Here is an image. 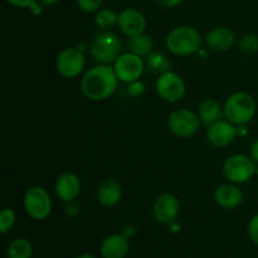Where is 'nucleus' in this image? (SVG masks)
I'll use <instances>...</instances> for the list:
<instances>
[{"mask_svg":"<svg viewBox=\"0 0 258 258\" xmlns=\"http://www.w3.org/2000/svg\"><path fill=\"white\" fill-rule=\"evenodd\" d=\"M118 78L113 67L98 64L88 70L81 81L82 93L91 101H103L115 93Z\"/></svg>","mask_w":258,"mask_h":258,"instance_id":"nucleus-1","label":"nucleus"},{"mask_svg":"<svg viewBox=\"0 0 258 258\" xmlns=\"http://www.w3.org/2000/svg\"><path fill=\"white\" fill-rule=\"evenodd\" d=\"M202 35L190 25H180L171 30L166 37V48L174 55L185 57L201 49Z\"/></svg>","mask_w":258,"mask_h":258,"instance_id":"nucleus-2","label":"nucleus"},{"mask_svg":"<svg viewBox=\"0 0 258 258\" xmlns=\"http://www.w3.org/2000/svg\"><path fill=\"white\" fill-rule=\"evenodd\" d=\"M224 117L234 125H247L256 113V102L246 92H234L223 106Z\"/></svg>","mask_w":258,"mask_h":258,"instance_id":"nucleus-3","label":"nucleus"},{"mask_svg":"<svg viewBox=\"0 0 258 258\" xmlns=\"http://www.w3.org/2000/svg\"><path fill=\"white\" fill-rule=\"evenodd\" d=\"M121 40L113 32H100L93 37L90 44V53L92 58L101 64L115 63L120 55Z\"/></svg>","mask_w":258,"mask_h":258,"instance_id":"nucleus-4","label":"nucleus"},{"mask_svg":"<svg viewBox=\"0 0 258 258\" xmlns=\"http://www.w3.org/2000/svg\"><path fill=\"white\" fill-rule=\"evenodd\" d=\"M23 204L28 216L34 221H43L52 212V199L42 186H30L25 191Z\"/></svg>","mask_w":258,"mask_h":258,"instance_id":"nucleus-5","label":"nucleus"},{"mask_svg":"<svg viewBox=\"0 0 258 258\" xmlns=\"http://www.w3.org/2000/svg\"><path fill=\"white\" fill-rule=\"evenodd\" d=\"M256 173V163L242 154L232 155L224 161L223 164V174L233 184H243L247 183L253 178Z\"/></svg>","mask_w":258,"mask_h":258,"instance_id":"nucleus-6","label":"nucleus"},{"mask_svg":"<svg viewBox=\"0 0 258 258\" xmlns=\"http://www.w3.org/2000/svg\"><path fill=\"white\" fill-rule=\"evenodd\" d=\"M201 118L188 108H179L169 115L168 126L173 134L180 138H190L201 127Z\"/></svg>","mask_w":258,"mask_h":258,"instance_id":"nucleus-7","label":"nucleus"},{"mask_svg":"<svg viewBox=\"0 0 258 258\" xmlns=\"http://www.w3.org/2000/svg\"><path fill=\"white\" fill-rule=\"evenodd\" d=\"M86 64L85 54L80 48L71 47L60 50L55 59L57 72L64 78H75L81 75Z\"/></svg>","mask_w":258,"mask_h":258,"instance_id":"nucleus-8","label":"nucleus"},{"mask_svg":"<svg viewBox=\"0 0 258 258\" xmlns=\"http://www.w3.org/2000/svg\"><path fill=\"white\" fill-rule=\"evenodd\" d=\"M156 92L163 100L168 102H179L185 96V83L176 73L164 72L156 81Z\"/></svg>","mask_w":258,"mask_h":258,"instance_id":"nucleus-9","label":"nucleus"},{"mask_svg":"<svg viewBox=\"0 0 258 258\" xmlns=\"http://www.w3.org/2000/svg\"><path fill=\"white\" fill-rule=\"evenodd\" d=\"M113 70L118 81L130 83L139 80L144 72V62L140 55L133 52L123 53L118 55L113 63Z\"/></svg>","mask_w":258,"mask_h":258,"instance_id":"nucleus-10","label":"nucleus"},{"mask_svg":"<svg viewBox=\"0 0 258 258\" xmlns=\"http://www.w3.org/2000/svg\"><path fill=\"white\" fill-rule=\"evenodd\" d=\"M180 211V203L178 198L170 193H164L154 203V217L159 223L170 224L178 217Z\"/></svg>","mask_w":258,"mask_h":258,"instance_id":"nucleus-11","label":"nucleus"},{"mask_svg":"<svg viewBox=\"0 0 258 258\" xmlns=\"http://www.w3.org/2000/svg\"><path fill=\"white\" fill-rule=\"evenodd\" d=\"M117 27L120 28L123 34L130 38L143 34L146 29L145 17L139 10L134 9V8H127L118 13Z\"/></svg>","mask_w":258,"mask_h":258,"instance_id":"nucleus-12","label":"nucleus"},{"mask_svg":"<svg viewBox=\"0 0 258 258\" xmlns=\"http://www.w3.org/2000/svg\"><path fill=\"white\" fill-rule=\"evenodd\" d=\"M237 127L234 123L229 122L228 120H219L213 125L208 126L207 131V139L209 143L218 148H224L229 144L233 143L234 139L237 138Z\"/></svg>","mask_w":258,"mask_h":258,"instance_id":"nucleus-13","label":"nucleus"},{"mask_svg":"<svg viewBox=\"0 0 258 258\" xmlns=\"http://www.w3.org/2000/svg\"><path fill=\"white\" fill-rule=\"evenodd\" d=\"M54 191L58 199L66 202V203L75 201L81 193L80 178L73 173L62 174L55 181Z\"/></svg>","mask_w":258,"mask_h":258,"instance_id":"nucleus-14","label":"nucleus"},{"mask_svg":"<svg viewBox=\"0 0 258 258\" xmlns=\"http://www.w3.org/2000/svg\"><path fill=\"white\" fill-rule=\"evenodd\" d=\"M100 251L103 258H125L130 251L128 238L123 234H111L103 239Z\"/></svg>","mask_w":258,"mask_h":258,"instance_id":"nucleus-15","label":"nucleus"},{"mask_svg":"<svg viewBox=\"0 0 258 258\" xmlns=\"http://www.w3.org/2000/svg\"><path fill=\"white\" fill-rule=\"evenodd\" d=\"M214 199L222 208L234 209L243 202V193L238 186L232 184H223L214 191Z\"/></svg>","mask_w":258,"mask_h":258,"instance_id":"nucleus-16","label":"nucleus"},{"mask_svg":"<svg viewBox=\"0 0 258 258\" xmlns=\"http://www.w3.org/2000/svg\"><path fill=\"white\" fill-rule=\"evenodd\" d=\"M121 197H122V188L116 179H105L98 185L97 199L101 206L106 207V208H111V207L118 204Z\"/></svg>","mask_w":258,"mask_h":258,"instance_id":"nucleus-17","label":"nucleus"},{"mask_svg":"<svg viewBox=\"0 0 258 258\" xmlns=\"http://www.w3.org/2000/svg\"><path fill=\"white\" fill-rule=\"evenodd\" d=\"M234 33L226 27L214 28L206 35V44L213 50H227L233 45Z\"/></svg>","mask_w":258,"mask_h":258,"instance_id":"nucleus-18","label":"nucleus"},{"mask_svg":"<svg viewBox=\"0 0 258 258\" xmlns=\"http://www.w3.org/2000/svg\"><path fill=\"white\" fill-rule=\"evenodd\" d=\"M198 116L202 123L211 126L216 123L217 121L222 120V117L224 116V110L218 101H216L214 98H207L199 106Z\"/></svg>","mask_w":258,"mask_h":258,"instance_id":"nucleus-19","label":"nucleus"},{"mask_svg":"<svg viewBox=\"0 0 258 258\" xmlns=\"http://www.w3.org/2000/svg\"><path fill=\"white\" fill-rule=\"evenodd\" d=\"M7 254L8 258H32L33 246L27 238H15L8 246Z\"/></svg>","mask_w":258,"mask_h":258,"instance_id":"nucleus-20","label":"nucleus"},{"mask_svg":"<svg viewBox=\"0 0 258 258\" xmlns=\"http://www.w3.org/2000/svg\"><path fill=\"white\" fill-rule=\"evenodd\" d=\"M153 39H151L150 35L145 34V33L131 37L128 40V48H130L131 52L140 55V57L150 54L151 50H153Z\"/></svg>","mask_w":258,"mask_h":258,"instance_id":"nucleus-21","label":"nucleus"},{"mask_svg":"<svg viewBox=\"0 0 258 258\" xmlns=\"http://www.w3.org/2000/svg\"><path fill=\"white\" fill-rule=\"evenodd\" d=\"M96 24L102 29L107 30L117 25L118 22V14H116L113 10L111 9H100L95 17Z\"/></svg>","mask_w":258,"mask_h":258,"instance_id":"nucleus-22","label":"nucleus"},{"mask_svg":"<svg viewBox=\"0 0 258 258\" xmlns=\"http://www.w3.org/2000/svg\"><path fill=\"white\" fill-rule=\"evenodd\" d=\"M238 48L243 53H254L258 50V35L254 33L243 34L238 40Z\"/></svg>","mask_w":258,"mask_h":258,"instance_id":"nucleus-23","label":"nucleus"},{"mask_svg":"<svg viewBox=\"0 0 258 258\" xmlns=\"http://www.w3.org/2000/svg\"><path fill=\"white\" fill-rule=\"evenodd\" d=\"M148 64L150 67V70L154 71H163L164 72H168L169 68V60L166 59V57L161 53L158 52H151L148 57Z\"/></svg>","mask_w":258,"mask_h":258,"instance_id":"nucleus-24","label":"nucleus"},{"mask_svg":"<svg viewBox=\"0 0 258 258\" xmlns=\"http://www.w3.org/2000/svg\"><path fill=\"white\" fill-rule=\"evenodd\" d=\"M15 219H17L15 212L12 208L3 209L0 213V233H8L14 227Z\"/></svg>","mask_w":258,"mask_h":258,"instance_id":"nucleus-25","label":"nucleus"},{"mask_svg":"<svg viewBox=\"0 0 258 258\" xmlns=\"http://www.w3.org/2000/svg\"><path fill=\"white\" fill-rule=\"evenodd\" d=\"M102 4L103 0H77L78 8L86 13L98 12Z\"/></svg>","mask_w":258,"mask_h":258,"instance_id":"nucleus-26","label":"nucleus"},{"mask_svg":"<svg viewBox=\"0 0 258 258\" xmlns=\"http://www.w3.org/2000/svg\"><path fill=\"white\" fill-rule=\"evenodd\" d=\"M247 231H248L249 239L258 246V214H254V216L249 219Z\"/></svg>","mask_w":258,"mask_h":258,"instance_id":"nucleus-27","label":"nucleus"},{"mask_svg":"<svg viewBox=\"0 0 258 258\" xmlns=\"http://www.w3.org/2000/svg\"><path fill=\"white\" fill-rule=\"evenodd\" d=\"M144 91H145V85L141 81L136 80L134 82L128 83L127 93L130 96H133V97H139V96L143 95Z\"/></svg>","mask_w":258,"mask_h":258,"instance_id":"nucleus-28","label":"nucleus"},{"mask_svg":"<svg viewBox=\"0 0 258 258\" xmlns=\"http://www.w3.org/2000/svg\"><path fill=\"white\" fill-rule=\"evenodd\" d=\"M10 5L17 8H29L32 9L35 4H38V0H7Z\"/></svg>","mask_w":258,"mask_h":258,"instance_id":"nucleus-29","label":"nucleus"},{"mask_svg":"<svg viewBox=\"0 0 258 258\" xmlns=\"http://www.w3.org/2000/svg\"><path fill=\"white\" fill-rule=\"evenodd\" d=\"M78 212H80V207L75 203V202H68L67 206H66V214L68 217H75L77 216Z\"/></svg>","mask_w":258,"mask_h":258,"instance_id":"nucleus-30","label":"nucleus"},{"mask_svg":"<svg viewBox=\"0 0 258 258\" xmlns=\"http://www.w3.org/2000/svg\"><path fill=\"white\" fill-rule=\"evenodd\" d=\"M159 4L164 8H175L183 3V0H158Z\"/></svg>","mask_w":258,"mask_h":258,"instance_id":"nucleus-31","label":"nucleus"},{"mask_svg":"<svg viewBox=\"0 0 258 258\" xmlns=\"http://www.w3.org/2000/svg\"><path fill=\"white\" fill-rule=\"evenodd\" d=\"M249 154H251V158L254 163L258 164V139L252 143L251 150H249Z\"/></svg>","mask_w":258,"mask_h":258,"instance_id":"nucleus-32","label":"nucleus"},{"mask_svg":"<svg viewBox=\"0 0 258 258\" xmlns=\"http://www.w3.org/2000/svg\"><path fill=\"white\" fill-rule=\"evenodd\" d=\"M248 134V128L246 125H239L237 127V135L238 136H246Z\"/></svg>","mask_w":258,"mask_h":258,"instance_id":"nucleus-33","label":"nucleus"},{"mask_svg":"<svg viewBox=\"0 0 258 258\" xmlns=\"http://www.w3.org/2000/svg\"><path fill=\"white\" fill-rule=\"evenodd\" d=\"M38 2H39L42 5H44V7H52V5L57 4L59 0H38Z\"/></svg>","mask_w":258,"mask_h":258,"instance_id":"nucleus-34","label":"nucleus"},{"mask_svg":"<svg viewBox=\"0 0 258 258\" xmlns=\"http://www.w3.org/2000/svg\"><path fill=\"white\" fill-rule=\"evenodd\" d=\"M168 226H169V228H170V232H173V233H178L179 229H180V226H179L175 221H174L173 223L168 224Z\"/></svg>","mask_w":258,"mask_h":258,"instance_id":"nucleus-35","label":"nucleus"},{"mask_svg":"<svg viewBox=\"0 0 258 258\" xmlns=\"http://www.w3.org/2000/svg\"><path fill=\"white\" fill-rule=\"evenodd\" d=\"M77 258H96V257L92 256V254H90V253H82V254H80V256H77Z\"/></svg>","mask_w":258,"mask_h":258,"instance_id":"nucleus-36","label":"nucleus"}]
</instances>
